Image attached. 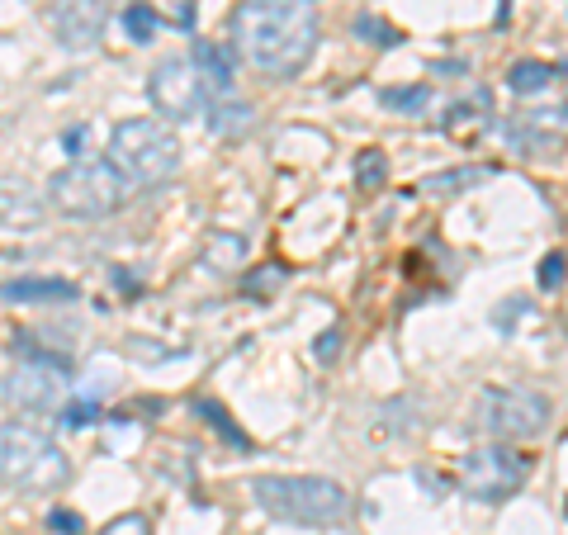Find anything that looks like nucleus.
Returning <instances> with one entry per match:
<instances>
[{"instance_id":"1","label":"nucleus","mask_w":568,"mask_h":535,"mask_svg":"<svg viewBox=\"0 0 568 535\" xmlns=\"http://www.w3.org/2000/svg\"><path fill=\"white\" fill-rule=\"evenodd\" d=\"M237 53L266 76H294L318 48V15L308 0H247L232 15Z\"/></svg>"},{"instance_id":"2","label":"nucleus","mask_w":568,"mask_h":535,"mask_svg":"<svg viewBox=\"0 0 568 535\" xmlns=\"http://www.w3.org/2000/svg\"><path fill=\"white\" fill-rule=\"evenodd\" d=\"M251 493L270 517L294 521V526H337L351 512L346 488L318 474H261L251 483Z\"/></svg>"},{"instance_id":"3","label":"nucleus","mask_w":568,"mask_h":535,"mask_svg":"<svg viewBox=\"0 0 568 535\" xmlns=\"http://www.w3.org/2000/svg\"><path fill=\"white\" fill-rule=\"evenodd\" d=\"M0 479L24 493H57L71 479V464L38 427L10 422L0 431Z\"/></svg>"},{"instance_id":"4","label":"nucleus","mask_w":568,"mask_h":535,"mask_svg":"<svg viewBox=\"0 0 568 535\" xmlns=\"http://www.w3.org/2000/svg\"><path fill=\"white\" fill-rule=\"evenodd\" d=\"M109 166L128 180V185H157L180 166L176 133L161 119H124L109 138Z\"/></svg>"},{"instance_id":"5","label":"nucleus","mask_w":568,"mask_h":535,"mask_svg":"<svg viewBox=\"0 0 568 535\" xmlns=\"http://www.w3.org/2000/svg\"><path fill=\"white\" fill-rule=\"evenodd\" d=\"M48 199L57 214L67 218H105L124 209L128 180L109 166V161H71L48 180Z\"/></svg>"},{"instance_id":"6","label":"nucleus","mask_w":568,"mask_h":535,"mask_svg":"<svg viewBox=\"0 0 568 535\" xmlns=\"http://www.w3.org/2000/svg\"><path fill=\"white\" fill-rule=\"evenodd\" d=\"M550 422V398L535 389H507V384H493L474 398V427L497 436V441H531L540 436Z\"/></svg>"},{"instance_id":"7","label":"nucleus","mask_w":568,"mask_h":535,"mask_svg":"<svg viewBox=\"0 0 568 535\" xmlns=\"http://www.w3.org/2000/svg\"><path fill=\"white\" fill-rule=\"evenodd\" d=\"M526 474H531V460L516 455L512 446H474L460 460L464 493L479 502H507L526 483Z\"/></svg>"},{"instance_id":"8","label":"nucleus","mask_w":568,"mask_h":535,"mask_svg":"<svg viewBox=\"0 0 568 535\" xmlns=\"http://www.w3.org/2000/svg\"><path fill=\"white\" fill-rule=\"evenodd\" d=\"M147 95L157 105L161 119H199L204 114V86H199V72L190 57H166L152 67V81H147Z\"/></svg>"},{"instance_id":"9","label":"nucleus","mask_w":568,"mask_h":535,"mask_svg":"<svg viewBox=\"0 0 568 535\" xmlns=\"http://www.w3.org/2000/svg\"><path fill=\"white\" fill-rule=\"evenodd\" d=\"M0 398L19 412H48L67 398V370L62 365H19L15 375H5Z\"/></svg>"},{"instance_id":"10","label":"nucleus","mask_w":568,"mask_h":535,"mask_svg":"<svg viewBox=\"0 0 568 535\" xmlns=\"http://www.w3.org/2000/svg\"><path fill=\"white\" fill-rule=\"evenodd\" d=\"M48 24H53L57 43H67L71 53H86L109 29V0H53Z\"/></svg>"},{"instance_id":"11","label":"nucleus","mask_w":568,"mask_h":535,"mask_svg":"<svg viewBox=\"0 0 568 535\" xmlns=\"http://www.w3.org/2000/svg\"><path fill=\"white\" fill-rule=\"evenodd\" d=\"M195 72L199 86H204V105H218V100H232L237 95V53L223 48V43H195Z\"/></svg>"},{"instance_id":"12","label":"nucleus","mask_w":568,"mask_h":535,"mask_svg":"<svg viewBox=\"0 0 568 535\" xmlns=\"http://www.w3.org/2000/svg\"><path fill=\"white\" fill-rule=\"evenodd\" d=\"M0 299H5V304H71V299H76V285H71V280H38V275H24V280H5V285H0Z\"/></svg>"},{"instance_id":"13","label":"nucleus","mask_w":568,"mask_h":535,"mask_svg":"<svg viewBox=\"0 0 568 535\" xmlns=\"http://www.w3.org/2000/svg\"><path fill=\"white\" fill-rule=\"evenodd\" d=\"M488 176H493V166H450V171H436V176H426L422 185H417V195L450 199V195H464V190L483 185Z\"/></svg>"},{"instance_id":"14","label":"nucleus","mask_w":568,"mask_h":535,"mask_svg":"<svg viewBox=\"0 0 568 535\" xmlns=\"http://www.w3.org/2000/svg\"><path fill=\"white\" fill-rule=\"evenodd\" d=\"M204 124H209V133H218V138L247 133L251 128V105H242L237 95H232V100H218V105H204Z\"/></svg>"},{"instance_id":"15","label":"nucleus","mask_w":568,"mask_h":535,"mask_svg":"<svg viewBox=\"0 0 568 535\" xmlns=\"http://www.w3.org/2000/svg\"><path fill=\"white\" fill-rule=\"evenodd\" d=\"M0 218H5V223H24V228H29V223H38V199L29 195V185H0Z\"/></svg>"},{"instance_id":"16","label":"nucleus","mask_w":568,"mask_h":535,"mask_svg":"<svg viewBox=\"0 0 568 535\" xmlns=\"http://www.w3.org/2000/svg\"><path fill=\"white\" fill-rule=\"evenodd\" d=\"M550 81H554V67L550 62H535V57L512 62V72H507V86H512L516 95H535V90H545Z\"/></svg>"},{"instance_id":"17","label":"nucleus","mask_w":568,"mask_h":535,"mask_svg":"<svg viewBox=\"0 0 568 535\" xmlns=\"http://www.w3.org/2000/svg\"><path fill=\"white\" fill-rule=\"evenodd\" d=\"M351 34L365 38V43H374V48H398V43H403V34H398L393 24H384L379 15H355L351 19Z\"/></svg>"},{"instance_id":"18","label":"nucleus","mask_w":568,"mask_h":535,"mask_svg":"<svg viewBox=\"0 0 568 535\" xmlns=\"http://www.w3.org/2000/svg\"><path fill=\"white\" fill-rule=\"evenodd\" d=\"M247 256V242L237 237V232H218V237H209V266L218 270H237V261Z\"/></svg>"},{"instance_id":"19","label":"nucleus","mask_w":568,"mask_h":535,"mask_svg":"<svg viewBox=\"0 0 568 535\" xmlns=\"http://www.w3.org/2000/svg\"><path fill=\"white\" fill-rule=\"evenodd\" d=\"M384 180H389V157H384L379 147L360 152V161H355V185H360V190H379Z\"/></svg>"},{"instance_id":"20","label":"nucleus","mask_w":568,"mask_h":535,"mask_svg":"<svg viewBox=\"0 0 568 535\" xmlns=\"http://www.w3.org/2000/svg\"><path fill=\"white\" fill-rule=\"evenodd\" d=\"M157 24H161L157 10H152V5H142V0H133V5L124 10V29H128V38H133V43H152Z\"/></svg>"},{"instance_id":"21","label":"nucleus","mask_w":568,"mask_h":535,"mask_svg":"<svg viewBox=\"0 0 568 535\" xmlns=\"http://www.w3.org/2000/svg\"><path fill=\"white\" fill-rule=\"evenodd\" d=\"M384 105L398 109V114H422L431 105V86H398V90H384Z\"/></svg>"},{"instance_id":"22","label":"nucleus","mask_w":568,"mask_h":535,"mask_svg":"<svg viewBox=\"0 0 568 535\" xmlns=\"http://www.w3.org/2000/svg\"><path fill=\"white\" fill-rule=\"evenodd\" d=\"M195 408L204 412V417H209V422H213V431H218V436H223L228 446H237V450H251V441H247V436H242V431H237V427H232V417H228V412H223V408H218V403H209V398H199Z\"/></svg>"},{"instance_id":"23","label":"nucleus","mask_w":568,"mask_h":535,"mask_svg":"<svg viewBox=\"0 0 568 535\" xmlns=\"http://www.w3.org/2000/svg\"><path fill=\"white\" fill-rule=\"evenodd\" d=\"M284 275H289L284 266H261V270H251L247 280H242V289H247L251 299H270V294L284 285Z\"/></svg>"},{"instance_id":"24","label":"nucleus","mask_w":568,"mask_h":535,"mask_svg":"<svg viewBox=\"0 0 568 535\" xmlns=\"http://www.w3.org/2000/svg\"><path fill=\"white\" fill-rule=\"evenodd\" d=\"M564 270H568V256L564 251H550V256H545V261H540V275H535V280H540V289H559L564 285Z\"/></svg>"},{"instance_id":"25","label":"nucleus","mask_w":568,"mask_h":535,"mask_svg":"<svg viewBox=\"0 0 568 535\" xmlns=\"http://www.w3.org/2000/svg\"><path fill=\"white\" fill-rule=\"evenodd\" d=\"M100 535H152V526H147L142 512H124V517H114L109 526H100Z\"/></svg>"},{"instance_id":"26","label":"nucleus","mask_w":568,"mask_h":535,"mask_svg":"<svg viewBox=\"0 0 568 535\" xmlns=\"http://www.w3.org/2000/svg\"><path fill=\"white\" fill-rule=\"evenodd\" d=\"M100 417V403L95 398H81V403H71V408H62V427H86V422H95Z\"/></svg>"},{"instance_id":"27","label":"nucleus","mask_w":568,"mask_h":535,"mask_svg":"<svg viewBox=\"0 0 568 535\" xmlns=\"http://www.w3.org/2000/svg\"><path fill=\"white\" fill-rule=\"evenodd\" d=\"M48 526H53L57 535H86V521H81V512H71V507H53V512H48Z\"/></svg>"},{"instance_id":"28","label":"nucleus","mask_w":568,"mask_h":535,"mask_svg":"<svg viewBox=\"0 0 568 535\" xmlns=\"http://www.w3.org/2000/svg\"><path fill=\"white\" fill-rule=\"evenodd\" d=\"M313 356H318L322 365H332V360L341 356V327H327V332L313 341Z\"/></svg>"},{"instance_id":"29","label":"nucleus","mask_w":568,"mask_h":535,"mask_svg":"<svg viewBox=\"0 0 568 535\" xmlns=\"http://www.w3.org/2000/svg\"><path fill=\"white\" fill-rule=\"evenodd\" d=\"M86 138H90L86 128H67V133H62V147H67L71 157H81V161H86Z\"/></svg>"}]
</instances>
